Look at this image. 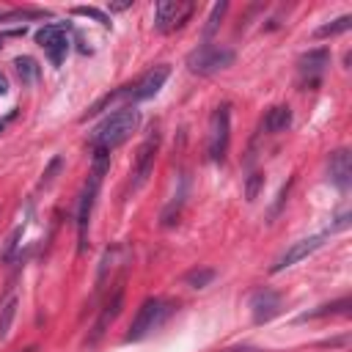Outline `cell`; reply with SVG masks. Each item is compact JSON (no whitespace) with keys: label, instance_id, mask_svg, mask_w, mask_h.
I'll use <instances>...</instances> for the list:
<instances>
[{"label":"cell","instance_id":"cell-5","mask_svg":"<svg viewBox=\"0 0 352 352\" xmlns=\"http://www.w3.org/2000/svg\"><path fill=\"white\" fill-rule=\"evenodd\" d=\"M33 38L47 52V58L52 60V66H60L63 63V58L69 52V44H72L69 41V25L66 22H50L44 28H38Z\"/></svg>","mask_w":352,"mask_h":352},{"label":"cell","instance_id":"cell-4","mask_svg":"<svg viewBox=\"0 0 352 352\" xmlns=\"http://www.w3.org/2000/svg\"><path fill=\"white\" fill-rule=\"evenodd\" d=\"M231 140V110L228 104H220L209 118V135H206V157L212 162H220L228 151Z\"/></svg>","mask_w":352,"mask_h":352},{"label":"cell","instance_id":"cell-14","mask_svg":"<svg viewBox=\"0 0 352 352\" xmlns=\"http://www.w3.org/2000/svg\"><path fill=\"white\" fill-rule=\"evenodd\" d=\"M327 170H330V182L338 190H349V184H352V157H349L346 148H338V151L330 154Z\"/></svg>","mask_w":352,"mask_h":352},{"label":"cell","instance_id":"cell-10","mask_svg":"<svg viewBox=\"0 0 352 352\" xmlns=\"http://www.w3.org/2000/svg\"><path fill=\"white\" fill-rule=\"evenodd\" d=\"M324 239H327V234H316V236H305V239H300V242L289 245V248L275 258L272 272H280V270H286V267H292V264L302 261L305 256H311L314 250H319V248L324 245Z\"/></svg>","mask_w":352,"mask_h":352},{"label":"cell","instance_id":"cell-23","mask_svg":"<svg viewBox=\"0 0 352 352\" xmlns=\"http://www.w3.org/2000/svg\"><path fill=\"white\" fill-rule=\"evenodd\" d=\"M60 165H63V157H52V162H50V168L41 173V187H47L52 179H55V173L60 170Z\"/></svg>","mask_w":352,"mask_h":352},{"label":"cell","instance_id":"cell-15","mask_svg":"<svg viewBox=\"0 0 352 352\" xmlns=\"http://www.w3.org/2000/svg\"><path fill=\"white\" fill-rule=\"evenodd\" d=\"M292 126V107L289 104H275L264 116V129L267 132H286Z\"/></svg>","mask_w":352,"mask_h":352},{"label":"cell","instance_id":"cell-26","mask_svg":"<svg viewBox=\"0 0 352 352\" xmlns=\"http://www.w3.org/2000/svg\"><path fill=\"white\" fill-rule=\"evenodd\" d=\"M6 91H8V80H6V74L0 72V96H3Z\"/></svg>","mask_w":352,"mask_h":352},{"label":"cell","instance_id":"cell-11","mask_svg":"<svg viewBox=\"0 0 352 352\" xmlns=\"http://www.w3.org/2000/svg\"><path fill=\"white\" fill-rule=\"evenodd\" d=\"M99 182L102 176L99 173H91L82 195H80V206H77V236H80V250H85V234H88V223H91V209H94V201H96V190H99Z\"/></svg>","mask_w":352,"mask_h":352},{"label":"cell","instance_id":"cell-9","mask_svg":"<svg viewBox=\"0 0 352 352\" xmlns=\"http://www.w3.org/2000/svg\"><path fill=\"white\" fill-rule=\"evenodd\" d=\"M327 66H330V50L327 47H314V50L302 52L297 60V72L308 85H319Z\"/></svg>","mask_w":352,"mask_h":352},{"label":"cell","instance_id":"cell-1","mask_svg":"<svg viewBox=\"0 0 352 352\" xmlns=\"http://www.w3.org/2000/svg\"><path fill=\"white\" fill-rule=\"evenodd\" d=\"M140 124V113L135 107H118L116 113H110L104 121L96 124V129L91 132V148H116L121 146Z\"/></svg>","mask_w":352,"mask_h":352},{"label":"cell","instance_id":"cell-13","mask_svg":"<svg viewBox=\"0 0 352 352\" xmlns=\"http://www.w3.org/2000/svg\"><path fill=\"white\" fill-rule=\"evenodd\" d=\"M121 308H124V278L113 286V294L104 300V305H102V311H99V319H96V324H94V341L116 322V316L121 314Z\"/></svg>","mask_w":352,"mask_h":352},{"label":"cell","instance_id":"cell-20","mask_svg":"<svg viewBox=\"0 0 352 352\" xmlns=\"http://www.w3.org/2000/svg\"><path fill=\"white\" fill-rule=\"evenodd\" d=\"M212 280H214V270H209V267H201V270H192V272L184 275V283L192 286V289H204Z\"/></svg>","mask_w":352,"mask_h":352},{"label":"cell","instance_id":"cell-17","mask_svg":"<svg viewBox=\"0 0 352 352\" xmlns=\"http://www.w3.org/2000/svg\"><path fill=\"white\" fill-rule=\"evenodd\" d=\"M349 305H352L349 297H341V300H336V302H330V305H319L316 311H305V314H300L297 319H300V322H308V319H319V316H327V314H346Z\"/></svg>","mask_w":352,"mask_h":352},{"label":"cell","instance_id":"cell-29","mask_svg":"<svg viewBox=\"0 0 352 352\" xmlns=\"http://www.w3.org/2000/svg\"><path fill=\"white\" fill-rule=\"evenodd\" d=\"M0 132H3V121H0Z\"/></svg>","mask_w":352,"mask_h":352},{"label":"cell","instance_id":"cell-27","mask_svg":"<svg viewBox=\"0 0 352 352\" xmlns=\"http://www.w3.org/2000/svg\"><path fill=\"white\" fill-rule=\"evenodd\" d=\"M110 8H113V11H124V8H129V3H113Z\"/></svg>","mask_w":352,"mask_h":352},{"label":"cell","instance_id":"cell-7","mask_svg":"<svg viewBox=\"0 0 352 352\" xmlns=\"http://www.w3.org/2000/svg\"><path fill=\"white\" fill-rule=\"evenodd\" d=\"M170 74V66H154L148 69L138 82H129V85H121L118 88V99H129V102H143V99H151L168 80Z\"/></svg>","mask_w":352,"mask_h":352},{"label":"cell","instance_id":"cell-2","mask_svg":"<svg viewBox=\"0 0 352 352\" xmlns=\"http://www.w3.org/2000/svg\"><path fill=\"white\" fill-rule=\"evenodd\" d=\"M234 50L231 47H223V44H212V41H204L198 44L190 55H187V69L192 74H214L220 69H228L234 63Z\"/></svg>","mask_w":352,"mask_h":352},{"label":"cell","instance_id":"cell-16","mask_svg":"<svg viewBox=\"0 0 352 352\" xmlns=\"http://www.w3.org/2000/svg\"><path fill=\"white\" fill-rule=\"evenodd\" d=\"M14 66H16V74H19V80H22L25 85L36 82L38 74H41V66H38L30 55H19V58H14Z\"/></svg>","mask_w":352,"mask_h":352},{"label":"cell","instance_id":"cell-25","mask_svg":"<svg viewBox=\"0 0 352 352\" xmlns=\"http://www.w3.org/2000/svg\"><path fill=\"white\" fill-rule=\"evenodd\" d=\"M220 352H264L261 346H250V344H236V346H226Z\"/></svg>","mask_w":352,"mask_h":352},{"label":"cell","instance_id":"cell-22","mask_svg":"<svg viewBox=\"0 0 352 352\" xmlns=\"http://www.w3.org/2000/svg\"><path fill=\"white\" fill-rule=\"evenodd\" d=\"M226 8H228V3H217V6L212 8V14H209V19H206V28H204V36H206V38L217 30V25H220V19H223Z\"/></svg>","mask_w":352,"mask_h":352},{"label":"cell","instance_id":"cell-6","mask_svg":"<svg viewBox=\"0 0 352 352\" xmlns=\"http://www.w3.org/2000/svg\"><path fill=\"white\" fill-rule=\"evenodd\" d=\"M195 14V3H182V0H160L154 6V28L160 33H170L184 28V22Z\"/></svg>","mask_w":352,"mask_h":352},{"label":"cell","instance_id":"cell-3","mask_svg":"<svg viewBox=\"0 0 352 352\" xmlns=\"http://www.w3.org/2000/svg\"><path fill=\"white\" fill-rule=\"evenodd\" d=\"M170 302L168 300H162V297H148V300H143L140 302V308H138V314H135V319H132V324H129V333H126V341H140V338H146L151 330H157L162 322H165V316L170 314Z\"/></svg>","mask_w":352,"mask_h":352},{"label":"cell","instance_id":"cell-12","mask_svg":"<svg viewBox=\"0 0 352 352\" xmlns=\"http://www.w3.org/2000/svg\"><path fill=\"white\" fill-rule=\"evenodd\" d=\"M250 314L256 324H264L280 314V294L275 289H258L250 297Z\"/></svg>","mask_w":352,"mask_h":352},{"label":"cell","instance_id":"cell-24","mask_svg":"<svg viewBox=\"0 0 352 352\" xmlns=\"http://www.w3.org/2000/svg\"><path fill=\"white\" fill-rule=\"evenodd\" d=\"M261 184H264V176H261V173H250V179H248V187H245V198H248V201H253Z\"/></svg>","mask_w":352,"mask_h":352},{"label":"cell","instance_id":"cell-18","mask_svg":"<svg viewBox=\"0 0 352 352\" xmlns=\"http://www.w3.org/2000/svg\"><path fill=\"white\" fill-rule=\"evenodd\" d=\"M349 25H352V16H349V14H344V16H338V19H333V22H327V25H319V28L314 30V36H316V38H327V36H338V33H344V30H349Z\"/></svg>","mask_w":352,"mask_h":352},{"label":"cell","instance_id":"cell-19","mask_svg":"<svg viewBox=\"0 0 352 352\" xmlns=\"http://www.w3.org/2000/svg\"><path fill=\"white\" fill-rule=\"evenodd\" d=\"M14 316H16V297H8V300L0 305V341L8 336Z\"/></svg>","mask_w":352,"mask_h":352},{"label":"cell","instance_id":"cell-8","mask_svg":"<svg viewBox=\"0 0 352 352\" xmlns=\"http://www.w3.org/2000/svg\"><path fill=\"white\" fill-rule=\"evenodd\" d=\"M157 148H160V132H151V135H148V138L140 143V148H138L135 168H132V190H140V187L146 184V179L151 176Z\"/></svg>","mask_w":352,"mask_h":352},{"label":"cell","instance_id":"cell-28","mask_svg":"<svg viewBox=\"0 0 352 352\" xmlns=\"http://www.w3.org/2000/svg\"><path fill=\"white\" fill-rule=\"evenodd\" d=\"M3 44H6V36H3V33H0V50H3Z\"/></svg>","mask_w":352,"mask_h":352},{"label":"cell","instance_id":"cell-21","mask_svg":"<svg viewBox=\"0 0 352 352\" xmlns=\"http://www.w3.org/2000/svg\"><path fill=\"white\" fill-rule=\"evenodd\" d=\"M72 14H77V16H91V19H96L99 25L110 28V16H107L104 11H99V8H94V6H74Z\"/></svg>","mask_w":352,"mask_h":352}]
</instances>
